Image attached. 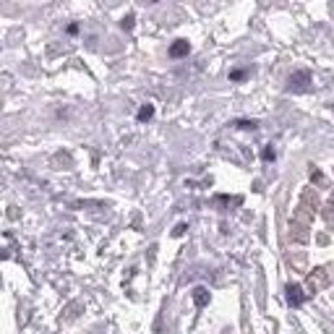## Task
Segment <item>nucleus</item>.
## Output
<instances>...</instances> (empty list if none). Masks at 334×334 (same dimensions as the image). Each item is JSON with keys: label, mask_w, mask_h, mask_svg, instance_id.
Segmentation results:
<instances>
[{"label": "nucleus", "mask_w": 334, "mask_h": 334, "mask_svg": "<svg viewBox=\"0 0 334 334\" xmlns=\"http://www.w3.org/2000/svg\"><path fill=\"white\" fill-rule=\"evenodd\" d=\"M287 86H290V91H308L311 86V73L308 71H295L290 81H287Z\"/></svg>", "instance_id": "obj_1"}, {"label": "nucleus", "mask_w": 334, "mask_h": 334, "mask_svg": "<svg viewBox=\"0 0 334 334\" xmlns=\"http://www.w3.org/2000/svg\"><path fill=\"white\" fill-rule=\"evenodd\" d=\"M329 285V277H327V269H313V274L308 277V290L311 292H319Z\"/></svg>", "instance_id": "obj_2"}, {"label": "nucleus", "mask_w": 334, "mask_h": 334, "mask_svg": "<svg viewBox=\"0 0 334 334\" xmlns=\"http://www.w3.org/2000/svg\"><path fill=\"white\" fill-rule=\"evenodd\" d=\"M287 300H290V305H300L303 300H305V295H303V290H300V285H287Z\"/></svg>", "instance_id": "obj_3"}, {"label": "nucleus", "mask_w": 334, "mask_h": 334, "mask_svg": "<svg viewBox=\"0 0 334 334\" xmlns=\"http://www.w3.org/2000/svg\"><path fill=\"white\" fill-rule=\"evenodd\" d=\"M303 209H308V211H316L319 207V196H316V191H311V188H305L303 191V204H300Z\"/></svg>", "instance_id": "obj_4"}, {"label": "nucleus", "mask_w": 334, "mask_h": 334, "mask_svg": "<svg viewBox=\"0 0 334 334\" xmlns=\"http://www.w3.org/2000/svg\"><path fill=\"white\" fill-rule=\"evenodd\" d=\"M188 50H191V44L185 42V40H175V42L170 44V55H172V58H185V55H188Z\"/></svg>", "instance_id": "obj_5"}, {"label": "nucleus", "mask_w": 334, "mask_h": 334, "mask_svg": "<svg viewBox=\"0 0 334 334\" xmlns=\"http://www.w3.org/2000/svg\"><path fill=\"white\" fill-rule=\"evenodd\" d=\"M193 303H196V308H204V305L209 303V290L207 287H196V290H193Z\"/></svg>", "instance_id": "obj_6"}, {"label": "nucleus", "mask_w": 334, "mask_h": 334, "mask_svg": "<svg viewBox=\"0 0 334 334\" xmlns=\"http://www.w3.org/2000/svg\"><path fill=\"white\" fill-rule=\"evenodd\" d=\"M152 115H154V107H152V105H144L141 110H138V120H141V123L152 120Z\"/></svg>", "instance_id": "obj_7"}, {"label": "nucleus", "mask_w": 334, "mask_h": 334, "mask_svg": "<svg viewBox=\"0 0 334 334\" xmlns=\"http://www.w3.org/2000/svg\"><path fill=\"white\" fill-rule=\"evenodd\" d=\"M324 219H327L329 225H334V201H332V204H327V207H324Z\"/></svg>", "instance_id": "obj_8"}, {"label": "nucleus", "mask_w": 334, "mask_h": 334, "mask_svg": "<svg viewBox=\"0 0 334 334\" xmlns=\"http://www.w3.org/2000/svg\"><path fill=\"white\" fill-rule=\"evenodd\" d=\"M311 178L316 180V185H327V178H324V175L316 170V167H313V170H311Z\"/></svg>", "instance_id": "obj_9"}, {"label": "nucleus", "mask_w": 334, "mask_h": 334, "mask_svg": "<svg viewBox=\"0 0 334 334\" xmlns=\"http://www.w3.org/2000/svg\"><path fill=\"white\" fill-rule=\"evenodd\" d=\"M120 26H123V29H128V32H131V29H133V16H125L123 21H120Z\"/></svg>", "instance_id": "obj_10"}, {"label": "nucleus", "mask_w": 334, "mask_h": 334, "mask_svg": "<svg viewBox=\"0 0 334 334\" xmlns=\"http://www.w3.org/2000/svg\"><path fill=\"white\" fill-rule=\"evenodd\" d=\"M230 79H233V81H243L246 79V71H233V73H230Z\"/></svg>", "instance_id": "obj_11"}, {"label": "nucleus", "mask_w": 334, "mask_h": 334, "mask_svg": "<svg viewBox=\"0 0 334 334\" xmlns=\"http://www.w3.org/2000/svg\"><path fill=\"white\" fill-rule=\"evenodd\" d=\"M185 230H188V225H178V227L172 230V238H180V235L185 233Z\"/></svg>", "instance_id": "obj_12"}, {"label": "nucleus", "mask_w": 334, "mask_h": 334, "mask_svg": "<svg viewBox=\"0 0 334 334\" xmlns=\"http://www.w3.org/2000/svg\"><path fill=\"white\" fill-rule=\"evenodd\" d=\"M264 160H266V162L274 160V149H272V146H266V149H264Z\"/></svg>", "instance_id": "obj_13"}, {"label": "nucleus", "mask_w": 334, "mask_h": 334, "mask_svg": "<svg viewBox=\"0 0 334 334\" xmlns=\"http://www.w3.org/2000/svg\"><path fill=\"white\" fill-rule=\"evenodd\" d=\"M238 128H256V123H248V120H240Z\"/></svg>", "instance_id": "obj_14"}]
</instances>
